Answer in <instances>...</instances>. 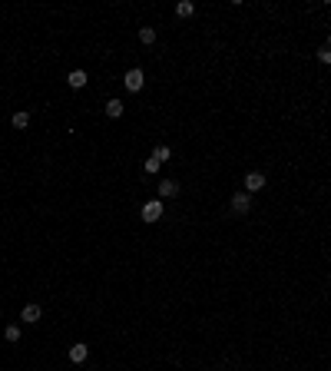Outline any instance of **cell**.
<instances>
[{
    "label": "cell",
    "mask_w": 331,
    "mask_h": 371,
    "mask_svg": "<svg viewBox=\"0 0 331 371\" xmlns=\"http://www.w3.org/2000/svg\"><path fill=\"white\" fill-rule=\"evenodd\" d=\"M176 14H179V17H192V14H196V4H192V0H182L179 7H176Z\"/></svg>",
    "instance_id": "obj_10"
},
{
    "label": "cell",
    "mask_w": 331,
    "mask_h": 371,
    "mask_svg": "<svg viewBox=\"0 0 331 371\" xmlns=\"http://www.w3.org/2000/svg\"><path fill=\"white\" fill-rule=\"evenodd\" d=\"M20 318H24L27 325H33V322H40V305H27L24 312H20Z\"/></svg>",
    "instance_id": "obj_8"
},
{
    "label": "cell",
    "mask_w": 331,
    "mask_h": 371,
    "mask_svg": "<svg viewBox=\"0 0 331 371\" xmlns=\"http://www.w3.org/2000/svg\"><path fill=\"white\" fill-rule=\"evenodd\" d=\"M249 209H252V199H249V192H235V196H232V212H235V215H245Z\"/></svg>",
    "instance_id": "obj_3"
},
{
    "label": "cell",
    "mask_w": 331,
    "mask_h": 371,
    "mask_svg": "<svg viewBox=\"0 0 331 371\" xmlns=\"http://www.w3.org/2000/svg\"><path fill=\"white\" fill-rule=\"evenodd\" d=\"M139 40L146 43V47H149V43H156V30H152V27H139Z\"/></svg>",
    "instance_id": "obj_11"
},
{
    "label": "cell",
    "mask_w": 331,
    "mask_h": 371,
    "mask_svg": "<svg viewBox=\"0 0 331 371\" xmlns=\"http://www.w3.org/2000/svg\"><path fill=\"white\" fill-rule=\"evenodd\" d=\"M66 83H70L73 90H83L87 87V70H73L70 77H66Z\"/></svg>",
    "instance_id": "obj_6"
},
{
    "label": "cell",
    "mask_w": 331,
    "mask_h": 371,
    "mask_svg": "<svg viewBox=\"0 0 331 371\" xmlns=\"http://www.w3.org/2000/svg\"><path fill=\"white\" fill-rule=\"evenodd\" d=\"M159 215H162V199H152L142 205V222H156Z\"/></svg>",
    "instance_id": "obj_2"
},
{
    "label": "cell",
    "mask_w": 331,
    "mask_h": 371,
    "mask_svg": "<svg viewBox=\"0 0 331 371\" xmlns=\"http://www.w3.org/2000/svg\"><path fill=\"white\" fill-rule=\"evenodd\" d=\"M169 156H173V153H169V146H156V150H152V159H156L159 166H162V163H166Z\"/></svg>",
    "instance_id": "obj_12"
},
{
    "label": "cell",
    "mask_w": 331,
    "mask_h": 371,
    "mask_svg": "<svg viewBox=\"0 0 331 371\" xmlns=\"http://www.w3.org/2000/svg\"><path fill=\"white\" fill-rule=\"evenodd\" d=\"M324 47H328V50H331V37H328V43H324Z\"/></svg>",
    "instance_id": "obj_17"
},
{
    "label": "cell",
    "mask_w": 331,
    "mask_h": 371,
    "mask_svg": "<svg viewBox=\"0 0 331 371\" xmlns=\"http://www.w3.org/2000/svg\"><path fill=\"white\" fill-rule=\"evenodd\" d=\"M123 83H126V90H129V93H139V90H142V83H146V77H142V70H129L126 77H123Z\"/></svg>",
    "instance_id": "obj_1"
},
{
    "label": "cell",
    "mask_w": 331,
    "mask_h": 371,
    "mask_svg": "<svg viewBox=\"0 0 331 371\" xmlns=\"http://www.w3.org/2000/svg\"><path fill=\"white\" fill-rule=\"evenodd\" d=\"M173 196H179V182H176V179H162V182H159V199H173Z\"/></svg>",
    "instance_id": "obj_5"
},
{
    "label": "cell",
    "mask_w": 331,
    "mask_h": 371,
    "mask_svg": "<svg viewBox=\"0 0 331 371\" xmlns=\"http://www.w3.org/2000/svg\"><path fill=\"white\" fill-rule=\"evenodd\" d=\"M4 338H7V341H20V328H17V325H7V328H4Z\"/></svg>",
    "instance_id": "obj_14"
},
{
    "label": "cell",
    "mask_w": 331,
    "mask_h": 371,
    "mask_svg": "<svg viewBox=\"0 0 331 371\" xmlns=\"http://www.w3.org/2000/svg\"><path fill=\"white\" fill-rule=\"evenodd\" d=\"M259 189H265V176H262V173H249V176H245V192H259Z\"/></svg>",
    "instance_id": "obj_4"
},
{
    "label": "cell",
    "mask_w": 331,
    "mask_h": 371,
    "mask_svg": "<svg viewBox=\"0 0 331 371\" xmlns=\"http://www.w3.org/2000/svg\"><path fill=\"white\" fill-rule=\"evenodd\" d=\"M30 126V113H17L14 116V129H27Z\"/></svg>",
    "instance_id": "obj_13"
},
{
    "label": "cell",
    "mask_w": 331,
    "mask_h": 371,
    "mask_svg": "<svg viewBox=\"0 0 331 371\" xmlns=\"http://www.w3.org/2000/svg\"><path fill=\"white\" fill-rule=\"evenodd\" d=\"M87 355H90V348H87V345H73V348H70V361H76V364L87 361Z\"/></svg>",
    "instance_id": "obj_7"
},
{
    "label": "cell",
    "mask_w": 331,
    "mask_h": 371,
    "mask_svg": "<svg viewBox=\"0 0 331 371\" xmlns=\"http://www.w3.org/2000/svg\"><path fill=\"white\" fill-rule=\"evenodd\" d=\"M146 173H159V163H156V159H146Z\"/></svg>",
    "instance_id": "obj_16"
},
{
    "label": "cell",
    "mask_w": 331,
    "mask_h": 371,
    "mask_svg": "<svg viewBox=\"0 0 331 371\" xmlns=\"http://www.w3.org/2000/svg\"><path fill=\"white\" fill-rule=\"evenodd\" d=\"M318 60H321V63H331V50L321 47V50H318Z\"/></svg>",
    "instance_id": "obj_15"
},
{
    "label": "cell",
    "mask_w": 331,
    "mask_h": 371,
    "mask_svg": "<svg viewBox=\"0 0 331 371\" xmlns=\"http://www.w3.org/2000/svg\"><path fill=\"white\" fill-rule=\"evenodd\" d=\"M106 116H110V119L123 116V103H119V100H110V103H106Z\"/></svg>",
    "instance_id": "obj_9"
}]
</instances>
